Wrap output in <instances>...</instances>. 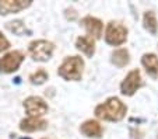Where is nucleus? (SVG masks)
<instances>
[{"instance_id": "f257e3e1", "label": "nucleus", "mask_w": 158, "mask_h": 139, "mask_svg": "<svg viewBox=\"0 0 158 139\" xmlns=\"http://www.w3.org/2000/svg\"><path fill=\"white\" fill-rule=\"evenodd\" d=\"M126 112H127V107L118 97H109L104 103L98 104L94 110V114H95L97 118L110 122L122 121Z\"/></svg>"}, {"instance_id": "f03ea898", "label": "nucleus", "mask_w": 158, "mask_h": 139, "mask_svg": "<svg viewBox=\"0 0 158 139\" xmlns=\"http://www.w3.org/2000/svg\"><path fill=\"white\" fill-rule=\"evenodd\" d=\"M84 72V61L78 55L64 58L59 67H57V75L66 80V82H78L83 77Z\"/></svg>"}, {"instance_id": "7ed1b4c3", "label": "nucleus", "mask_w": 158, "mask_h": 139, "mask_svg": "<svg viewBox=\"0 0 158 139\" xmlns=\"http://www.w3.org/2000/svg\"><path fill=\"white\" fill-rule=\"evenodd\" d=\"M55 51V44L48 39H34L28 44V54L36 62H48Z\"/></svg>"}, {"instance_id": "20e7f679", "label": "nucleus", "mask_w": 158, "mask_h": 139, "mask_svg": "<svg viewBox=\"0 0 158 139\" xmlns=\"http://www.w3.org/2000/svg\"><path fill=\"white\" fill-rule=\"evenodd\" d=\"M127 39V28L119 21L108 23L105 28V42L112 46H119Z\"/></svg>"}, {"instance_id": "39448f33", "label": "nucleus", "mask_w": 158, "mask_h": 139, "mask_svg": "<svg viewBox=\"0 0 158 139\" xmlns=\"http://www.w3.org/2000/svg\"><path fill=\"white\" fill-rule=\"evenodd\" d=\"M24 61H25V55L23 51L14 49V51L7 52L6 55L0 58V73L10 75V73L17 72Z\"/></svg>"}, {"instance_id": "423d86ee", "label": "nucleus", "mask_w": 158, "mask_h": 139, "mask_svg": "<svg viewBox=\"0 0 158 139\" xmlns=\"http://www.w3.org/2000/svg\"><path fill=\"white\" fill-rule=\"evenodd\" d=\"M143 86V79H141V73L139 69H133L126 75V77L120 83V93L123 96L131 97L139 89Z\"/></svg>"}, {"instance_id": "0eeeda50", "label": "nucleus", "mask_w": 158, "mask_h": 139, "mask_svg": "<svg viewBox=\"0 0 158 139\" xmlns=\"http://www.w3.org/2000/svg\"><path fill=\"white\" fill-rule=\"evenodd\" d=\"M25 112L28 114V117H35V118H41L42 115H45L49 111L48 103L39 96H30L27 97L23 103Z\"/></svg>"}, {"instance_id": "6e6552de", "label": "nucleus", "mask_w": 158, "mask_h": 139, "mask_svg": "<svg viewBox=\"0 0 158 139\" xmlns=\"http://www.w3.org/2000/svg\"><path fill=\"white\" fill-rule=\"evenodd\" d=\"M32 4V0H0V15H7L25 10Z\"/></svg>"}, {"instance_id": "1a4fd4ad", "label": "nucleus", "mask_w": 158, "mask_h": 139, "mask_svg": "<svg viewBox=\"0 0 158 139\" xmlns=\"http://www.w3.org/2000/svg\"><path fill=\"white\" fill-rule=\"evenodd\" d=\"M81 25L85 28L88 35L94 39H99L102 37V31H104V23L97 17L93 15H85L81 20Z\"/></svg>"}, {"instance_id": "9d476101", "label": "nucleus", "mask_w": 158, "mask_h": 139, "mask_svg": "<svg viewBox=\"0 0 158 139\" xmlns=\"http://www.w3.org/2000/svg\"><path fill=\"white\" fill-rule=\"evenodd\" d=\"M18 128L23 132H38V131H44L48 128V121L44 118H35V117H27L24 119H21Z\"/></svg>"}, {"instance_id": "9b49d317", "label": "nucleus", "mask_w": 158, "mask_h": 139, "mask_svg": "<svg viewBox=\"0 0 158 139\" xmlns=\"http://www.w3.org/2000/svg\"><path fill=\"white\" fill-rule=\"evenodd\" d=\"M80 132L87 138H101L104 133V128L97 119H87L80 125Z\"/></svg>"}, {"instance_id": "f8f14e48", "label": "nucleus", "mask_w": 158, "mask_h": 139, "mask_svg": "<svg viewBox=\"0 0 158 139\" xmlns=\"http://www.w3.org/2000/svg\"><path fill=\"white\" fill-rule=\"evenodd\" d=\"M76 48L83 52L87 58H93L95 54V39L89 35H81L76 39Z\"/></svg>"}, {"instance_id": "ddd939ff", "label": "nucleus", "mask_w": 158, "mask_h": 139, "mask_svg": "<svg viewBox=\"0 0 158 139\" xmlns=\"http://www.w3.org/2000/svg\"><path fill=\"white\" fill-rule=\"evenodd\" d=\"M141 65L152 79L158 77V56L155 54H144L141 56Z\"/></svg>"}, {"instance_id": "4468645a", "label": "nucleus", "mask_w": 158, "mask_h": 139, "mask_svg": "<svg viewBox=\"0 0 158 139\" xmlns=\"http://www.w3.org/2000/svg\"><path fill=\"white\" fill-rule=\"evenodd\" d=\"M110 62L118 67H125L126 65H129L130 62V54H129L127 49L125 48H119L115 49L110 55Z\"/></svg>"}, {"instance_id": "2eb2a0df", "label": "nucleus", "mask_w": 158, "mask_h": 139, "mask_svg": "<svg viewBox=\"0 0 158 139\" xmlns=\"http://www.w3.org/2000/svg\"><path fill=\"white\" fill-rule=\"evenodd\" d=\"M143 25L150 34L155 35L158 31V21H157V17L152 11H146L143 15Z\"/></svg>"}, {"instance_id": "dca6fc26", "label": "nucleus", "mask_w": 158, "mask_h": 139, "mask_svg": "<svg viewBox=\"0 0 158 139\" xmlns=\"http://www.w3.org/2000/svg\"><path fill=\"white\" fill-rule=\"evenodd\" d=\"M48 79H49V75H48V72H46L44 67H39L36 72L31 73V75L28 76V80H30L32 85H36V86L44 85Z\"/></svg>"}, {"instance_id": "f3484780", "label": "nucleus", "mask_w": 158, "mask_h": 139, "mask_svg": "<svg viewBox=\"0 0 158 139\" xmlns=\"http://www.w3.org/2000/svg\"><path fill=\"white\" fill-rule=\"evenodd\" d=\"M6 28L15 35H24L27 33V27H25L23 20H14V21L6 23Z\"/></svg>"}, {"instance_id": "a211bd4d", "label": "nucleus", "mask_w": 158, "mask_h": 139, "mask_svg": "<svg viewBox=\"0 0 158 139\" xmlns=\"http://www.w3.org/2000/svg\"><path fill=\"white\" fill-rule=\"evenodd\" d=\"M9 48H10V42H9V39L6 38V35H4L3 33H0V52L7 51Z\"/></svg>"}, {"instance_id": "6ab92c4d", "label": "nucleus", "mask_w": 158, "mask_h": 139, "mask_svg": "<svg viewBox=\"0 0 158 139\" xmlns=\"http://www.w3.org/2000/svg\"><path fill=\"white\" fill-rule=\"evenodd\" d=\"M41 139H48V138H41Z\"/></svg>"}]
</instances>
